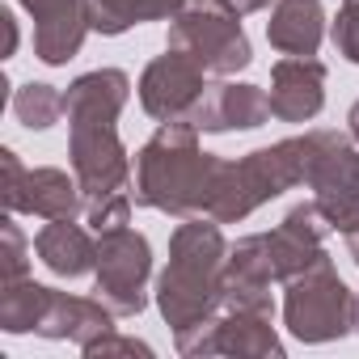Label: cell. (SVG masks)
Instances as JSON below:
<instances>
[{
    "label": "cell",
    "mask_w": 359,
    "mask_h": 359,
    "mask_svg": "<svg viewBox=\"0 0 359 359\" xmlns=\"http://www.w3.org/2000/svg\"><path fill=\"white\" fill-rule=\"evenodd\" d=\"M131 97V76L123 68L81 72L64 89L68 118V156L85 191V224L110 233L131 224V156L118 135V114Z\"/></svg>",
    "instance_id": "obj_1"
},
{
    "label": "cell",
    "mask_w": 359,
    "mask_h": 359,
    "mask_svg": "<svg viewBox=\"0 0 359 359\" xmlns=\"http://www.w3.org/2000/svg\"><path fill=\"white\" fill-rule=\"evenodd\" d=\"M224 165V156L199 148V127L191 118H169L140 144L131 161V199L135 208L165 212L173 220L212 216Z\"/></svg>",
    "instance_id": "obj_2"
},
{
    "label": "cell",
    "mask_w": 359,
    "mask_h": 359,
    "mask_svg": "<svg viewBox=\"0 0 359 359\" xmlns=\"http://www.w3.org/2000/svg\"><path fill=\"white\" fill-rule=\"evenodd\" d=\"M224 262H229V241L220 220L212 216H191L173 229L169 237V262L156 275V309L173 338L199 330L224 300Z\"/></svg>",
    "instance_id": "obj_3"
},
{
    "label": "cell",
    "mask_w": 359,
    "mask_h": 359,
    "mask_svg": "<svg viewBox=\"0 0 359 359\" xmlns=\"http://www.w3.org/2000/svg\"><path fill=\"white\" fill-rule=\"evenodd\" d=\"M325 233H334L313 199L296 203L271 233H250L229 245L224 292H271L325 258Z\"/></svg>",
    "instance_id": "obj_4"
},
{
    "label": "cell",
    "mask_w": 359,
    "mask_h": 359,
    "mask_svg": "<svg viewBox=\"0 0 359 359\" xmlns=\"http://www.w3.org/2000/svg\"><path fill=\"white\" fill-rule=\"evenodd\" d=\"M330 131L334 127H313L304 135H287V140H275L266 148L245 152L241 161H229L220 195L212 203V220L241 224L262 203L279 199L292 187H304L313 165H317V156H321V148H325V140H330Z\"/></svg>",
    "instance_id": "obj_5"
},
{
    "label": "cell",
    "mask_w": 359,
    "mask_h": 359,
    "mask_svg": "<svg viewBox=\"0 0 359 359\" xmlns=\"http://www.w3.org/2000/svg\"><path fill=\"white\" fill-rule=\"evenodd\" d=\"M275 300L271 292H224L220 309L191 334L173 338L177 355H258L283 359L287 346L271 325Z\"/></svg>",
    "instance_id": "obj_6"
},
{
    "label": "cell",
    "mask_w": 359,
    "mask_h": 359,
    "mask_svg": "<svg viewBox=\"0 0 359 359\" xmlns=\"http://www.w3.org/2000/svg\"><path fill=\"white\" fill-rule=\"evenodd\" d=\"M355 292L334 271L330 254L283 283V325L304 346H325L355 334Z\"/></svg>",
    "instance_id": "obj_7"
},
{
    "label": "cell",
    "mask_w": 359,
    "mask_h": 359,
    "mask_svg": "<svg viewBox=\"0 0 359 359\" xmlns=\"http://www.w3.org/2000/svg\"><path fill=\"white\" fill-rule=\"evenodd\" d=\"M165 47L187 51L208 76H233L254 64V47L241 26V13L229 9L224 0H187L169 18Z\"/></svg>",
    "instance_id": "obj_8"
},
{
    "label": "cell",
    "mask_w": 359,
    "mask_h": 359,
    "mask_svg": "<svg viewBox=\"0 0 359 359\" xmlns=\"http://www.w3.org/2000/svg\"><path fill=\"white\" fill-rule=\"evenodd\" d=\"M148 283H152V245L131 224L97 233V271H93V296L114 317H140L148 309Z\"/></svg>",
    "instance_id": "obj_9"
},
{
    "label": "cell",
    "mask_w": 359,
    "mask_h": 359,
    "mask_svg": "<svg viewBox=\"0 0 359 359\" xmlns=\"http://www.w3.org/2000/svg\"><path fill=\"white\" fill-rule=\"evenodd\" d=\"M0 199L13 216H39V220H76L85 216V191L76 173H64L55 165H22L13 148H0Z\"/></svg>",
    "instance_id": "obj_10"
},
{
    "label": "cell",
    "mask_w": 359,
    "mask_h": 359,
    "mask_svg": "<svg viewBox=\"0 0 359 359\" xmlns=\"http://www.w3.org/2000/svg\"><path fill=\"white\" fill-rule=\"evenodd\" d=\"M304 187L334 233L359 224V148L351 144V131H330Z\"/></svg>",
    "instance_id": "obj_11"
},
{
    "label": "cell",
    "mask_w": 359,
    "mask_h": 359,
    "mask_svg": "<svg viewBox=\"0 0 359 359\" xmlns=\"http://www.w3.org/2000/svg\"><path fill=\"white\" fill-rule=\"evenodd\" d=\"M208 89V72L187 55V51H173L165 47V55H156L144 72H140V110L156 123H169V118H191L195 102L203 97Z\"/></svg>",
    "instance_id": "obj_12"
},
{
    "label": "cell",
    "mask_w": 359,
    "mask_h": 359,
    "mask_svg": "<svg viewBox=\"0 0 359 359\" xmlns=\"http://www.w3.org/2000/svg\"><path fill=\"white\" fill-rule=\"evenodd\" d=\"M34 22V55L47 68H64L81 55L85 39L93 34L89 0H18Z\"/></svg>",
    "instance_id": "obj_13"
},
{
    "label": "cell",
    "mask_w": 359,
    "mask_h": 359,
    "mask_svg": "<svg viewBox=\"0 0 359 359\" xmlns=\"http://www.w3.org/2000/svg\"><path fill=\"white\" fill-rule=\"evenodd\" d=\"M191 123L199 131L224 135V131H254L262 123H271V93L262 85L250 81H229L220 76L216 85L203 89V97L191 110Z\"/></svg>",
    "instance_id": "obj_14"
},
{
    "label": "cell",
    "mask_w": 359,
    "mask_h": 359,
    "mask_svg": "<svg viewBox=\"0 0 359 359\" xmlns=\"http://www.w3.org/2000/svg\"><path fill=\"white\" fill-rule=\"evenodd\" d=\"M325 64L317 55H283L271 68V118L279 123H313L325 110Z\"/></svg>",
    "instance_id": "obj_15"
},
{
    "label": "cell",
    "mask_w": 359,
    "mask_h": 359,
    "mask_svg": "<svg viewBox=\"0 0 359 359\" xmlns=\"http://www.w3.org/2000/svg\"><path fill=\"white\" fill-rule=\"evenodd\" d=\"M114 321H118V317H114L97 296H72V292H60V287H55V296H51V304H47V317L39 321L34 334L47 338V342H72V346L85 351L93 338L118 330Z\"/></svg>",
    "instance_id": "obj_16"
},
{
    "label": "cell",
    "mask_w": 359,
    "mask_h": 359,
    "mask_svg": "<svg viewBox=\"0 0 359 359\" xmlns=\"http://www.w3.org/2000/svg\"><path fill=\"white\" fill-rule=\"evenodd\" d=\"M34 254L55 279H85L97 271V233L76 220H47L34 233Z\"/></svg>",
    "instance_id": "obj_17"
},
{
    "label": "cell",
    "mask_w": 359,
    "mask_h": 359,
    "mask_svg": "<svg viewBox=\"0 0 359 359\" xmlns=\"http://www.w3.org/2000/svg\"><path fill=\"white\" fill-rule=\"evenodd\" d=\"M266 43L279 55H317L325 43L321 0H275L266 18Z\"/></svg>",
    "instance_id": "obj_18"
},
{
    "label": "cell",
    "mask_w": 359,
    "mask_h": 359,
    "mask_svg": "<svg viewBox=\"0 0 359 359\" xmlns=\"http://www.w3.org/2000/svg\"><path fill=\"white\" fill-rule=\"evenodd\" d=\"M187 0H89V18H93V34L118 39L131 26L144 22H169Z\"/></svg>",
    "instance_id": "obj_19"
},
{
    "label": "cell",
    "mask_w": 359,
    "mask_h": 359,
    "mask_svg": "<svg viewBox=\"0 0 359 359\" xmlns=\"http://www.w3.org/2000/svg\"><path fill=\"white\" fill-rule=\"evenodd\" d=\"M51 296H55V287L34 283L30 275L13 279V283H0V330L5 334H34L39 321L47 317Z\"/></svg>",
    "instance_id": "obj_20"
},
{
    "label": "cell",
    "mask_w": 359,
    "mask_h": 359,
    "mask_svg": "<svg viewBox=\"0 0 359 359\" xmlns=\"http://www.w3.org/2000/svg\"><path fill=\"white\" fill-rule=\"evenodd\" d=\"M13 118L26 127V131H47L64 118V89L47 85V81H26L18 93H13Z\"/></svg>",
    "instance_id": "obj_21"
},
{
    "label": "cell",
    "mask_w": 359,
    "mask_h": 359,
    "mask_svg": "<svg viewBox=\"0 0 359 359\" xmlns=\"http://www.w3.org/2000/svg\"><path fill=\"white\" fill-rule=\"evenodd\" d=\"M30 254H34V241L22 233L18 216L5 212V220H0V283L26 279L30 275Z\"/></svg>",
    "instance_id": "obj_22"
},
{
    "label": "cell",
    "mask_w": 359,
    "mask_h": 359,
    "mask_svg": "<svg viewBox=\"0 0 359 359\" xmlns=\"http://www.w3.org/2000/svg\"><path fill=\"white\" fill-rule=\"evenodd\" d=\"M330 39L346 64H359V0H342V9L330 26Z\"/></svg>",
    "instance_id": "obj_23"
},
{
    "label": "cell",
    "mask_w": 359,
    "mask_h": 359,
    "mask_svg": "<svg viewBox=\"0 0 359 359\" xmlns=\"http://www.w3.org/2000/svg\"><path fill=\"white\" fill-rule=\"evenodd\" d=\"M81 355H89V359H106V355H144V359H152L156 351L144 342V338H131V334H118V330H110V334H102V338H93Z\"/></svg>",
    "instance_id": "obj_24"
},
{
    "label": "cell",
    "mask_w": 359,
    "mask_h": 359,
    "mask_svg": "<svg viewBox=\"0 0 359 359\" xmlns=\"http://www.w3.org/2000/svg\"><path fill=\"white\" fill-rule=\"evenodd\" d=\"M0 22H5V60H13V55H18V22H13L9 9L0 13Z\"/></svg>",
    "instance_id": "obj_25"
},
{
    "label": "cell",
    "mask_w": 359,
    "mask_h": 359,
    "mask_svg": "<svg viewBox=\"0 0 359 359\" xmlns=\"http://www.w3.org/2000/svg\"><path fill=\"white\" fill-rule=\"evenodd\" d=\"M224 5H229V9H237L241 18H250V13H262V9H271L275 0H224Z\"/></svg>",
    "instance_id": "obj_26"
},
{
    "label": "cell",
    "mask_w": 359,
    "mask_h": 359,
    "mask_svg": "<svg viewBox=\"0 0 359 359\" xmlns=\"http://www.w3.org/2000/svg\"><path fill=\"white\" fill-rule=\"evenodd\" d=\"M342 237H346V254H351V262L359 266V224H355V229H346Z\"/></svg>",
    "instance_id": "obj_27"
},
{
    "label": "cell",
    "mask_w": 359,
    "mask_h": 359,
    "mask_svg": "<svg viewBox=\"0 0 359 359\" xmlns=\"http://www.w3.org/2000/svg\"><path fill=\"white\" fill-rule=\"evenodd\" d=\"M346 131H351V140L359 144V102H351V110H346Z\"/></svg>",
    "instance_id": "obj_28"
},
{
    "label": "cell",
    "mask_w": 359,
    "mask_h": 359,
    "mask_svg": "<svg viewBox=\"0 0 359 359\" xmlns=\"http://www.w3.org/2000/svg\"><path fill=\"white\" fill-rule=\"evenodd\" d=\"M355 334H359V300H355Z\"/></svg>",
    "instance_id": "obj_29"
}]
</instances>
